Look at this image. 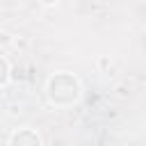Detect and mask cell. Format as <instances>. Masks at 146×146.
<instances>
[{"mask_svg":"<svg viewBox=\"0 0 146 146\" xmlns=\"http://www.w3.org/2000/svg\"><path fill=\"white\" fill-rule=\"evenodd\" d=\"M11 146H41V139H39V135H34L32 130L23 128V130L14 132V137H11Z\"/></svg>","mask_w":146,"mask_h":146,"instance_id":"obj_1","label":"cell"},{"mask_svg":"<svg viewBox=\"0 0 146 146\" xmlns=\"http://www.w3.org/2000/svg\"><path fill=\"white\" fill-rule=\"evenodd\" d=\"M0 62H2V71H5V73H2V84H7V80H9V64H7V57H2Z\"/></svg>","mask_w":146,"mask_h":146,"instance_id":"obj_2","label":"cell"},{"mask_svg":"<svg viewBox=\"0 0 146 146\" xmlns=\"http://www.w3.org/2000/svg\"><path fill=\"white\" fill-rule=\"evenodd\" d=\"M41 2H57V0H41Z\"/></svg>","mask_w":146,"mask_h":146,"instance_id":"obj_3","label":"cell"}]
</instances>
